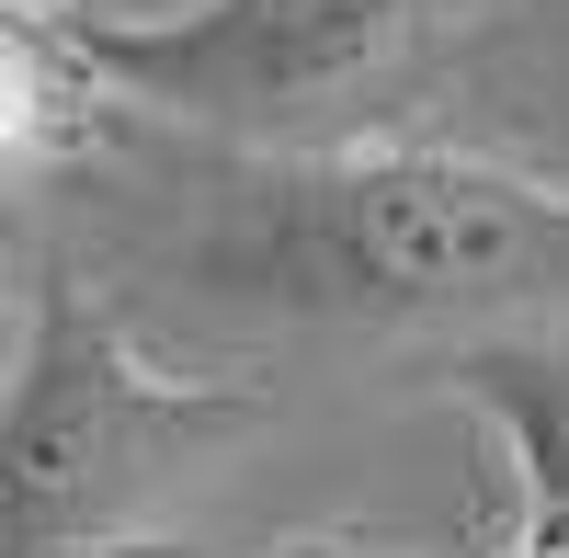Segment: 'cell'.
<instances>
[{"mask_svg": "<svg viewBox=\"0 0 569 558\" xmlns=\"http://www.w3.org/2000/svg\"><path fill=\"white\" fill-rule=\"evenodd\" d=\"M262 422L251 388L160 377L91 286H46L0 377V558H91Z\"/></svg>", "mask_w": 569, "mask_h": 558, "instance_id": "cell-2", "label": "cell"}, {"mask_svg": "<svg viewBox=\"0 0 569 558\" xmlns=\"http://www.w3.org/2000/svg\"><path fill=\"white\" fill-rule=\"evenodd\" d=\"M46 46L69 80L114 91V103L160 126H206L228 149L297 160V149H353V114L388 91L433 0H160V12H114V0H34Z\"/></svg>", "mask_w": 569, "mask_h": 558, "instance_id": "cell-3", "label": "cell"}, {"mask_svg": "<svg viewBox=\"0 0 569 558\" xmlns=\"http://www.w3.org/2000/svg\"><path fill=\"white\" fill-rule=\"evenodd\" d=\"M58 80H69V58L46 46V12H34V0H0V171L46 149Z\"/></svg>", "mask_w": 569, "mask_h": 558, "instance_id": "cell-5", "label": "cell"}, {"mask_svg": "<svg viewBox=\"0 0 569 558\" xmlns=\"http://www.w3.org/2000/svg\"><path fill=\"white\" fill-rule=\"evenodd\" d=\"M467 399L501 410L512 456H525V536H512V558H569V365L547 353H467L456 365Z\"/></svg>", "mask_w": 569, "mask_h": 558, "instance_id": "cell-4", "label": "cell"}, {"mask_svg": "<svg viewBox=\"0 0 569 558\" xmlns=\"http://www.w3.org/2000/svg\"><path fill=\"white\" fill-rule=\"evenodd\" d=\"M194 286L284 319H501L569 297V182L467 149H297L240 171L194 240Z\"/></svg>", "mask_w": 569, "mask_h": 558, "instance_id": "cell-1", "label": "cell"}]
</instances>
